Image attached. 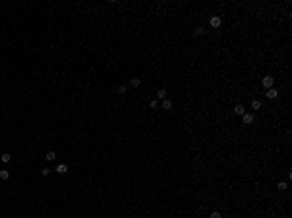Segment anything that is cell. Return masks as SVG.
I'll list each match as a JSON object with an SVG mask.
<instances>
[{
	"label": "cell",
	"mask_w": 292,
	"mask_h": 218,
	"mask_svg": "<svg viewBox=\"0 0 292 218\" xmlns=\"http://www.w3.org/2000/svg\"><path fill=\"white\" fill-rule=\"evenodd\" d=\"M0 160H2L4 164H8L12 160V156H10V154H2V156H0Z\"/></svg>",
	"instance_id": "obj_12"
},
{
	"label": "cell",
	"mask_w": 292,
	"mask_h": 218,
	"mask_svg": "<svg viewBox=\"0 0 292 218\" xmlns=\"http://www.w3.org/2000/svg\"><path fill=\"white\" fill-rule=\"evenodd\" d=\"M241 119H243V125H253L255 117H253V113H243V115H241Z\"/></svg>",
	"instance_id": "obj_3"
},
{
	"label": "cell",
	"mask_w": 292,
	"mask_h": 218,
	"mask_svg": "<svg viewBox=\"0 0 292 218\" xmlns=\"http://www.w3.org/2000/svg\"><path fill=\"white\" fill-rule=\"evenodd\" d=\"M234 113H236V115H243V113H245V107H243L241 103H238V105H234Z\"/></svg>",
	"instance_id": "obj_6"
},
{
	"label": "cell",
	"mask_w": 292,
	"mask_h": 218,
	"mask_svg": "<svg viewBox=\"0 0 292 218\" xmlns=\"http://www.w3.org/2000/svg\"><path fill=\"white\" fill-rule=\"evenodd\" d=\"M251 109H261V101H259V99H253V101H251Z\"/></svg>",
	"instance_id": "obj_11"
},
{
	"label": "cell",
	"mask_w": 292,
	"mask_h": 218,
	"mask_svg": "<svg viewBox=\"0 0 292 218\" xmlns=\"http://www.w3.org/2000/svg\"><path fill=\"white\" fill-rule=\"evenodd\" d=\"M45 158H47V162H53V160H57V154L53 150H49V152L45 154Z\"/></svg>",
	"instance_id": "obj_7"
},
{
	"label": "cell",
	"mask_w": 292,
	"mask_h": 218,
	"mask_svg": "<svg viewBox=\"0 0 292 218\" xmlns=\"http://www.w3.org/2000/svg\"><path fill=\"white\" fill-rule=\"evenodd\" d=\"M162 107H164V109H168V111H170V109H172V101H170V99H164Z\"/></svg>",
	"instance_id": "obj_13"
},
{
	"label": "cell",
	"mask_w": 292,
	"mask_h": 218,
	"mask_svg": "<svg viewBox=\"0 0 292 218\" xmlns=\"http://www.w3.org/2000/svg\"><path fill=\"white\" fill-rule=\"evenodd\" d=\"M267 98H269V99H277V98H279V92H277L275 88H269V90H267Z\"/></svg>",
	"instance_id": "obj_4"
},
{
	"label": "cell",
	"mask_w": 292,
	"mask_h": 218,
	"mask_svg": "<svg viewBox=\"0 0 292 218\" xmlns=\"http://www.w3.org/2000/svg\"><path fill=\"white\" fill-rule=\"evenodd\" d=\"M203 33H205V27H201V25L195 27V35H203Z\"/></svg>",
	"instance_id": "obj_15"
},
{
	"label": "cell",
	"mask_w": 292,
	"mask_h": 218,
	"mask_svg": "<svg viewBox=\"0 0 292 218\" xmlns=\"http://www.w3.org/2000/svg\"><path fill=\"white\" fill-rule=\"evenodd\" d=\"M261 84H263L265 90H269V88H273V84H275V78H273V76H265L263 80H261Z\"/></svg>",
	"instance_id": "obj_1"
},
{
	"label": "cell",
	"mask_w": 292,
	"mask_h": 218,
	"mask_svg": "<svg viewBox=\"0 0 292 218\" xmlns=\"http://www.w3.org/2000/svg\"><path fill=\"white\" fill-rule=\"evenodd\" d=\"M150 107L152 109H158V101H156V99H152V101H150Z\"/></svg>",
	"instance_id": "obj_18"
},
{
	"label": "cell",
	"mask_w": 292,
	"mask_h": 218,
	"mask_svg": "<svg viewBox=\"0 0 292 218\" xmlns=\"http://www.w3.org/2000/svg\"><path fill=\"white\" fill-rule=\"evenodd\" d=\"M8 177H10V173H8V169H0V179H2V181H6Z\"/></svg>",
	"instance_id": "obj_8"
},
{
	"label": "cell",
	"mask_w": 292,
	"mask_h": 218,
	"mask_svg": "<svg viewBox=\"0 0 292 218\" xmlns=\"http://www.w3.org/2000/svg\"><path fill=\"white\" fill-rule=\"evenodd\" d=\"M117 92H119V96H125V94H127V88H125V86H119V88H117Z\"/></svg>",
	"instance_id": "obj_16"
},
{
	"label": "cell",
	"mask_w": 292,
	"mask_h": 218,
	"mask_svg": "<svg viewBox=\"0 0 292 218\" xmlns=\"http://www.w3.org/2000/svg\"><path fill=\"white\" fill-rule=\"evenodd\" d=\"M279 189H281V191H286V189H288V183H286V181H281V183H279Z\"/></svg>",
	"instance_id": "obj_14"
},
{
	"label": "cell",
	"mask_w": 292,
	"mask_h": 218,
	"mask_svg": "<svg viewBox=\"0 0 292 218\" xmlns=\"http://www.w3.org/2000/svg\"><path fill=\"white\" fill-rule=\"evenodd\" d=\"M49 173H51V169H49V167H43V169H41V175H49Z\"/></svg>",
	"instance_id": "obj_19"
},
{
	"label": "cell",
	"mask_w": 292,
	"mask_h": 218,
	"mask_svg": "<svg viewBox=\"0 0 292 218\" xmlns=\"http://www.w3.org/2000/svg\"><path fill=\"white\" fill-rule=\"evenodd\" d=\"M210 218H222V214L218 210H214V212H210Z\"/></svg>",
	"instance_id": "obj_17"
},
{
	"label": "cell",
	"mask_w": 292,
	"mask_h": 218,
	"mask_svg": "<svg viewBox=\"0 0 292 218\" xmlns=\"http://www.w3.org/2000/svg\"><path fill=\"white\" fill-rule=\"evenodd\" d=\"M220 25H222V18H220V16H212V18H210V27L218 29Z\"/></svg>",
	"instance_id": "obj_2"
},
{
	"label": "cell",
	"mask_w": 292,
	"mask_h": 218,
	"mask_svg": "<svg viewBox=\"0 0 292 218\" xmlns=\"http://www.w3.org/2000/svg\"><path fill=\"white\" fill-rule=\"evenodd\" d=\"M130 86L138 88V86H140V78H130Z\"/></svg>",
	"instance_id": "obj_10"
},
{
	"label": "cell",
	"mask_w": 292,
	"mask_h": 218,
	"mask_svg": "<svg viewBox=\"0 0 292 218\" xmlns=\"http://www.w3.org/2000/svg\"><path fill=\"white\" fill-rule=\"evenodd\" d=\"M66 171H68V165H66V164H59V165H57V173L65 175Z\"/></svg>",
	"instance_id": "obj_5"
},
{
	"label": "cell",
	"mask_w": 292,
	"mask_h": 218,
	"mask_svg": "<svg viewBox=\"0 0 292 218\" xmlns=\"http://www.w3.org/2000/svg\"><path fill=\"white\" fill-rule=\"evenodd\" d=\"M156 96H158V98H160V99H166V96H168V92H166V90H164V88H160V90H158V94H156Z\"/></svg>",
	"instance_id": "obj_9"
}]
</instances>
